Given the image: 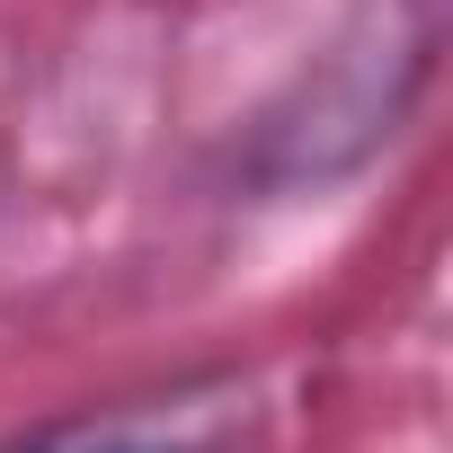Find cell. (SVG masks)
I'll return each instance as SVG.
<instances>
[{"label":"cell","mask_w":453,"mask_h":453,"mask_svg":"<svg viewBox=\"0 0 453 453\" xmlns=\"http://www.w3.org/2000/svg\"><path fill=\"white\" fill-rule=\"evenodd\" d=\"M241 426H250L241 382H178V391L116 400V409H89L72 426H45L10 453H222Z\"/></svg>","instance_id":"6da1fadb"}]
</instances>
